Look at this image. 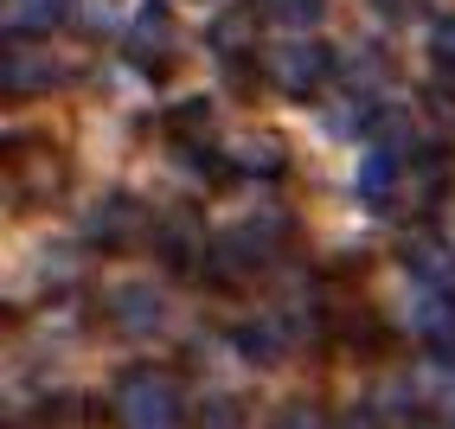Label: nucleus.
<instances>
[{
	"label": "nucleus",
	"instance_id": "f257e3e1",
	"mask_svg": "<svg viewBox=\"0 0 455 429\" xmlns=\"http://www.w3.org/2000/svg\"><path fill=\"white\" fill-rule=\"evenodd\" d=\"M289 237H295L289 211H251V218H237L231 231L212 237V269L205 275L219 289H244V282H257V275H269L283 263Z\"/></svg>",
	"mask_w": 455,
	"mask_h": 429
},
{
	"label": "nucleus",
	"instance_id": "f03ea898",
	"mask_svg": "<svg viewBox=\"0 0 455 429\" xmlns=\"http://www.w3.org/2000/svg\"><path fill=\"white\" fill-rule=\"evenodd\" d=\"M109 410L123 429H180L187 423V397H180V378L161 372V365H129L116 378Z\"/></svg>",
	"mask_w": 455,
	"mask_h": 429
},
{
	"label": "nucleus",
	"instance_id": "7ed1b4c3",
	"mask_svg": "<svg viewBox=\"0 0 455 429\" xmlns=\"http://www.w3.org/2000/svg\"><path fill=\"white\" fill-rule=\"evenodd\" d=\"M65 187H71V161H65L58 141H13L7 147V199L20 211L65 199Z\"/></svg>",
	"mask_w": 455,
	"mask_h": 429
},
{
	"label": "nucleus",
	"instance_id": "20e7f679",
	"mask_svg": "<svg viewBox=\"0 0 455 429\" xmlns=\"http://www.w3.org/2000/svg\"><path fill=\"white\" fill-rule=\"evenodd\" d=\"M333 77V52L321 45V39H308V33H289L283 45H269L263 52V83L276 90V97H315V90Z\"/></svg>",
	"mask_w": 455,
	"mask_h": 429
},
{
	"label": "nucleus",
	"instance_id": "39448f33",
	"mask_svg": "<svg viewBox=\"0 0 455 429\" xmlns=\"http://www.w3.org/2000/svg\"><path fill=\"white\" fill-rule=\"evenodd\" d=\"M155 250L173 275H199L212 269V237H205V218H199V205H167L161 218H155Z\"/></svg>",
	"mask_w": 455,
	"mask_h": 429
},
{
	"label": "nucleus",
	"instance_id": "423d86ee",
	"mask_svg": "<svg viewBox=\"0 0 455 429\" xmlns=\"http://www.w3.org/2000/svg\"><path fill=\"white\" fill-rule=\"evenodd\" d=\"M84 237L97 250H141V237H155V218H148V205L135 193H103L84 218Z\"/></svg>",
	"mask_w": 455,
	"mask_h": 429
},
{
	"label": "nucleus",
	"instance_id": "0eeeda50",
	"mask_svg": "<svg viewBox=\"0 0 455 429\" xmlns=\"http://www.w3.org/2000/svg\"><path fill=\"white\" fill-rule=\"evenodd\" d=\"M103 314L116 333H129V340H141V333H161L167 327V295L155 282H116L109 301H103Z\"/></svg>",
	"mask_w": 455,
	"mask_h": 429
},
{
	"label": "nucleus",
	"instance_id": "6e6552de",
	"mask_svg": "<svg viewBox=\"0 0 455 429\" xmlns=\"http://www.w3.org/2000/svg\"><path fill=\"white\" fill-rule=\"evenodd\" d=\"M404 193H411L417 211L449 205V193H455V155H449V147H436V141L417 147V155H411V173H404Z\"/></svg>",
	"mask_w": 455,
	"mask_h": 429
},
{
	"label": "nucleus",
	"instance_id": "1a4fd4ad",
	"mask_svg": "<svg viewBox=\"0 0 455 429\" xmlns=\"http://www.w3.org/2000/svg\"><path fill=\"white\" fill-rule=\"evenodd\" d=\"M411 155L417 147H366V161H359V199H366L372 211H391V199L404 193Z\"/></svg>",
	"mask_w": 455,
	"mask_h": 429
},
{
	"label": "nucleus",
	"instance_id": "9d476101",
	"mask_svg": "<svg viewBox=\"0 0 455 429\" xmlns=\"http://www.w3.org/2000/svg\"><path fill=\"white\" fill-rule=\"evenodd\" d=\"M404 327L417 333L423 346H436V353H455V295L411 282V308H404Z\"/></svg>",
	"mask_w": 455,
	"mask_h": 429
},
{
	"label": "nucleus",
	"instance_id": "9b49d317",
	"mask_svg": "<svg viewBox=\"0 0 455 429\" xmlns=\"http://www.w3.org/2000/svg\"><path fill=\"white\" fill-rule=\"evenodd\" d=\"M71 71L65 65H52V58L39 52L33 58V45L26 39H7V65H0V83H7V97H33V90H52V83H65Z\"/></svg>",
	"mask_w": 455,
	"mask_h": 429
},
{
	"label": "nucleus",
	"instance_id": "f8f14e48",
	"mask_svg": "<svg viewBox=\"0 0 455 429\" xmlns=\"http://www.w3.org/2000/svg\"><path fill=\"white\" fill-rule=\"evenodd\" d=\"M231 346L251 365H283V353H295V333H289V321H237Z\"/></svg>",
	"mask_w": 455,
	"mask_h": 429
},
{
	"label": "nucleus",
	"instance_id": "ddd939ff",
	"mask_svg": "<svg viewBox=\"0 0 455 429\" xmlns=\"http://www.w3.org/2000/svg\"><path fill=\"white\" fill-rule=\"evenodd\" d=\"M404 269H411V282L455 295V257H449V243H436V237H423V231H417V237L404 243Z\"/></svg>",
	"mask_w": 455,
	"mask_h": 429
},
{
	"label": "nucleus",
	"instance_id": "4468645a",
	"mask_svg": "<svg viewBox=\"0 0 455 429\" xmlns=\"http://www.w3.org/2000/svg\"><path fill=\"white\" fill-rule=\"evenodd\" d=\"M289 155L276 135H244L237 147H225V173H244V179H283Z\"/></svg>",
	"mask_w": 455,
	"mask_h": 429
},
{
	"label": "nucleus",
	"instance_id": "2eb2a0df",
	"mask_svg": "<svg viewBox=\"0 0 455 429\" xmlns=\"http://www.w3.org/2000/svg\"><path fill=\"white\" fill-rule=\"evenodd\" d=\"M71 13V0H7V39H39Z\"/></svg>",
	"mask_w": 455,
	"mask_h": 429
},
{
	"label": "nucleus",
	"instance_id": "dca6fc26",
	"mask_svg": "<svg viewBox=\"0 0 455 429\" xmlns=\"http://www.w3.org/2000/svg\"><path fill=\"white\" fill-rule=\"evenodd\" d=\"M251 33H257V20H251L244 7H225L219 20H212V26H205V45H212V52H219V58H225V65H237V58H244V52H251Z\"/></svg>",
	"mask_w": 455,
	"mask_h": 429
},
{
	"label": "nucleus",
	"instance_id": "f3484780",
	"mask_svg": "<svg viewBox=\"0 0 455 429\" xmlns=\"http://www.w3.org/2000/svg\"><path fill=\"white\" fill-rule=\"evenodd\" d=\"M167 45H173V20H167V7L155 0V7H141V20H135V45H129V52L141 58L148 71H155L161 58H167Z\"/></svg>",
	"mask_w": 455,
	"mask_h": 429
},
{
	"label": "nucleus",
	"instance_id": "a211bd4d",
	"mask_svg": "<svg viewBox=\"0 0 455 429\" xmlns=\"http://www.w3.org/2000/svg\"><path fill=\"white\" fill-rule=\"evenodd\" d=\"M263 20H276L283 33H315L327 20V0H263Z\"/></svg>",
	"mask_w": 455,
	"mask_h": 429
},
{
	"label": "nucleus",
	"instance_id": "6ab92c4d",
	"mask_svg": "<svg viewBox=\"0 0 455 429\" xmlns=\"http://www.w3.org/2000/svg\"><path fill=\"white\" fill-rule=\"evenodd\" d=\"M173 167L193 173V179H219V173H225V155H219V147H205V141H187V135H180V141H173Z\"/></svg>",
	"mask_w": 455,
	"mask_h": 429
},
{
	"label": "nucleus",
	"instance_id": "aec40b11",
	"mask_svg": "<svg viewBox=\"0 0 455 429\" xmlns=\"http://www.w3.org/2000/svg\"><path fill=\"white\" fill-rule=\"evenodd\" d=\"M193 429H244V404L237 397H205L193 410Z\"/></svg>",
	"mask_w": 455,
	"mask_h": 429
},
{
	"label": "nucleus",
	"instance_id": "412c9836",
	"mask_svg": "<svg viewBox=\"0 0 455 429\" xmlns=\"http://www.w3.org/2000/svg\"><path fill=\"white\" fill-rule=\"evenodd\" d=\"M269 429H327V417L308 404V397H295V404H283L276 417H269Z\"/></svg>",
	"mask_w": 455,
	"mask_h": 429
},
{
	"label": "nucleus",
	"instance_id": "4be33fe9",
	"mask_svg": "<svg viewBox=\"0 0 455 429\" xmlns=\"http://www.w3.org/2000/svg\"><path fill=\"white\" fill-rule=\"evenodd\" d=\"M430 52H436V71H455V13H436V26H430Z\"/></svg>",
	"mask_w": 455,
	"mask_h": 429
},
{
	"label": "nucleus",
	"instance_id": "5701e85b",
	"mask_svg": "<svg viewBox=\"0 0 455 429\" xmlns=\"http://www.w3.org/2000/svg\"><path fill=\"white\" fill-rule=\"evenodd\" d=\"M205 122H212V103H205V97H193V103H173L167 129H173V135H187V129H205Z\"/></svg>",
	"mask_w": 455,
	"mask_h": 429
},
{
	"label": "nucleus",
	"instance_id": "b1692460",
	"mask_svg": "<svg viewBox=\"0 0 455 429\" xmlns=\"http://www.w3.org/2000/svg\"><path fill=\"white\" fill-rule=\"evenodd\" d=\"M340 429H398V423H391L379 404H353V410L340 417Z\"/></svg>",
	"mask_w": 455,
	"mask_h": 429
},
{
	"label": "nucleus",
	"instance_id": "393cba45",
	"mask_svg": "<svg viewBox=\"0 0 455 429\" xmlns=\"http://www.w3.org/2000/svg\"><path fill=\"white\" fill-rule=\"evenodd\" d=\"M77 26H97V33H109V26H116V7H109V0H77Z\"/></svg>",
	"mask_w": 455,
	"mask_h": 429
},
{
	"label": "nucleus",
	"instance_id": "a878e982",
	"mask_svg": "<svg viewBox=\"0 0 455 429\" xmlns=\"http://www.w3.org/2000/svg\"><path fill=\"white\" fill-rule=\"evenodd\" d=\"M443 423H449V429H455V385H449V391H443Z\"/></svg>",
	"mask_w": 455,
	"mask_h": 429
}]
</instances>
